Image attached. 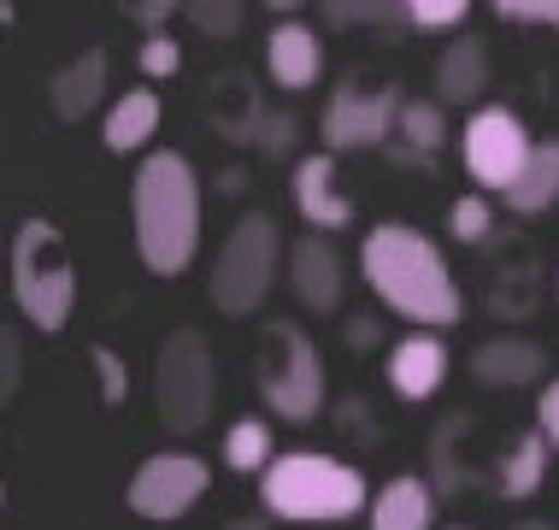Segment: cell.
<instances>
[{
  "label": "cell",
  "mask_w": 559,
  "mask_h": 530,
  "mask_svg": "<svg viewBox=\"0 0 559 530\" xmlns=\"http://www.w3.org/2000/svg\"><path fill=\"white\" fill-rule=\"evenodd\" d=\"M359 271H366L371 295L383 301L389 313H401L406 325L418 330H448L460 325L465 301H460V283L442 260V248L413 231V224H371L366 242H359Z\"/></svg>",
  "instance_id": "cell-1"
},
{
  "label": "cell",
  "mask_w": 559,
  "mask_h": 530,
  "mask_svg": "<svg viewBox=\"0 0 559 530\" xmlns=\"http://www.w3.org/2000/svg\"><path fill=\"white\" fill-rule=\"evenodd\" d=\"M130 224H135V254L154 278H177L201 254V177L189 154L154 148L135 165L130 184Z\"/></svg>",
  "instance_id": "cell-2"
},
{
  "label": "cell",
  "mask_w": 559,
  "mask_h": 530,
  "mask_svg": "<svg viewBox=\"0 0 559 530\" xmlns=\"http://www.w3.org/2000/svg\"><path fill=\"white\" fill-rule=\"evenodd\" d=\"M260 502L271 519H289V525H342L354 519L359 507H371L366 472L359 466L336 460V454H277L260 478Z\"/></svg>",
  "instance_id": "cell-3"
},
{
  "label": "cell",
  "mask_w": 559,
  "mask_h": 530,
  "mask_svg": "<svg viewBox=\"0 0 559 530\" xmlns=\"http://www.w3.org/2000/svg\"><path fill=\"white\" fill-rule=\"evenodd\" d=\"M12 307L36 330H66L78 307V266L53 219H24L12 231Z\"/></svg>",
  "instance_id": "cell-4"
},
{
  "label": "cell",
  "mask_w": 559,
  "mask_h": 530,
  "mask_svg": "<svg viewBox=\"0 0 559 530\" xmlns=\"http://www.w3.org/2000/svg\"><path fill=\"white\" fill-rule=\"evenodd\" d=\"M289 266V248H283V231L271 212H241L230 224V236H224L218 260H213V283H206V295H213L218 313L230 318H248L265 307L271 283H277V271Z\"/></svg>",
  "instance_id": "cell-5"
},
{
  "label": "cell",
  "mask_w": 559,
  "mask_h": 530,
  "mask_svg": "<svg viewBox=\"0 0 559 530\" xmlns=\"http://www.w3.org/2000/svg\"><path fill=\"white\" fill-rule=\"evenodd\" d=\"M260 396L283 424H312L324 413L330 377H324V354L289 318H271L265 342H260Z\"/></svg>",
  "instance_id": "cell-6"
},
{
  "label": "cell",
  "mask_w": 559,
  "mask_h": 530,
  "mask_svg": "<svg viewBox=\"0 0 559 530\" xmlns=\"http://www.w3.org/2000/svg\"><path fill=\"white\" fill-rule=\"evenodd\" d=\"M218 401V366L201 330H171L154 360V413L171 436H194L213 419Z\"/></svg>",
  "instance_id": "cell-7"
},
{
  "label": "cell",
  "mask_w": 559,
  "mask_h": 530,
  "mask_svg": "<svg viewBox=\"0 0 559 530\" xmlns=\"http://www.w3.org/2000/svg\"><path fill=\"white\" fill-rule=\"evenodd\" d=\"M531 154H536V142H531V130H524V118L512 113V106H477V113L465 118L460 160H465V172H472L477 189L507 195L519 184V172L531 165Z\"/></svg>",
  "instance_id": "cell-8"
},
{
  "label": "cell",
  "mask_w": 559,
  "mask_h": 530,
  "mask_svg": "<svg viewBox=\"0 0 559 530\" xmlns=\"http://www.w3.org/2000/svg\"><path fill=\"white\" fill-rule=\"evenodd\" d=\"M213 490V466L189 448H165V454H147L130 478V513L135 519H154V525H171Z\"/></svg>",
  "instance_id": "cell-9"
},
{
  "label": "cell",
  "mask_w": 559,
  "mask_h": 530,
  "mask_svg": "<svg viewBox=\"0 0 559 530\" xmlns=\"http://www.w3.org/2000/svg\"><path fill=\"white\" fill-rule=\"evenodd\" d=\"M401 89H366V83H342L336 95L324 101V118H319V136L330 154H359V148H383L395 136V118H401Z\"/></svg>",
  "instance_id": "cell-10"
},
{
  "label": "cell",
  "mask_w": 559,
  "mask_h": 530,
  "mask_svg": "<svg viewBox=\"0 0 559 530\" xmlns=\"http://www.w3.org/2000/svg\"><path fill=\"white\" fill-rule=\"evenodd\" d=\"M289 195H295V212L307 219V231H347L354 224V201H347L342 177H336V154H300L295 172H289Z\"/></svg>",
  "instance_id": "cell-11"
},
{
  "label": "cell",
  "mask_w": 559,
  "mask_h": 530,
  "mask_svg": "<svg viewBox=\"0 0 559 530\" xmlns=\"http://www.w3.org/2000/svg\"><path fill=\"white\" fill-rule=\"evenodd\" d=\"M283 278H289L295 301L307 313H336L342 307V290H347V271H342V254L336 242L324 231H307L289 248V266H283Z\"/></svg>",
  "instance_id": "cell-12"
},
{
  "label": "cell",
  "mask_w": 559,
  "mask_h": 530,
  "mask_svg": "<svg viewBox=\"0 0 559 530\" xmlns=\"http://www.w3.org/2000/svg\"><path fill=\"white\" fill-rule=\"evenodd\" d=\"M265 71H271V83L289 89V95L312 89L324 78V36L312 24H300V19H283L265 36Z\"/></svg>",
  "instance_id": "cell-13"
},
{
  "label": "cell",
  "mask_w": 559,
  "mask_h": 530,
  "mask_svg": "<svg viewBox=\"0 0 559 530\" xmlns=\"http://www.w3.org/2000/svg\"><path fill=\"white\" fill-rule=\"evenodd\" d=\"M383 377H389V389H395L401 401H430L436 389H442V377H448L442 337H436V330L401 337L395 348H389V360H383Z\"/></svg>",
  "instance_id": "cell-14"
},
{
  "label": "cell",
  "mask_w": 559,
  "mask_h": 530,
  "mask_svg": "<svg viewBox=\"0 0 559 530\" xmlns=\"http://www.w3.org/2000/svg\"><path fill=\"white\" fill-rule=\"evenodd\" d=\"M48 101H53V113L66 118V125H83V118L107 101V54L83 48L71 66H59L53 83H48Z\"/></svg>",
  "instance_id": "cell-15"
},
{
  "label": "cell",
  "mask_w": 559,
  "mask_h": 530,
  "mask_svg": "<svg viewBox=\"0 0 559 530\" xmlns=\"http://www.w3.org/2000/svg\"><path fill=\"white\" fill-rule=\"evenodd\" d=\"M213 130L224 136V142H260V130H265V101H260V89L248 83V71H224V78L213 83Z\"/></svg>",
  "instance_id": "cell-16"
},
{
  "label": "cell",
  "mask_w": 559,
  "mask_h": 530,
  "mask_svg": "<svg viewBox=\"0 0 559 530\" xmlns=\"http://www.w3.org/2000/svg\"><path fill=\"white\" fill-rule=\"evenodd\" d=\"M371 530H436V490L425 478H389L366 507Z\"/></svg>",
  "instance_id": "cell-17"
},
{
  "label": "cell",
  "mask_w": 559,
  "mask_h": 530,
  "mask_svg": "<svg viewBox=\"0 0 559 530\" xmlns=\"http://www.w3.org/2000/svg\"><path fill=\"white\" fill-rule=\"evenodd\" d=\"M542 372H548V354L524 337H495L472 354V377L489 389H524V384H536Z\"/></svg>",
  "instance_id": "cell-18"
},
{
  "label": "cell",
  "mask_w": 559,
  "mask_h": 530,
  "mask_svg": "<svg viewBox=\"0 0 559 530\" xmlns=\"http://www.w3.org/2000/svg\"><path fill=\"white\" fill-rule=\"evenodd\" d=\"M159 118H165V106H159L154 89H124V95L107 106V118H100V142H107L112 154H142L159 136Z\"/></svg>",
  "instance_id": "cell-19"
},
{
  "label": "cell",
  "mask_w": 559,
  "mask_h": 530,
  "mask_svg": "<svg viewBox=\"0 0 559 530\" xmlns=\"http://www.w3.org/2000/svg\"><path fill=\"white\" fill-rule=\"evenodd\" d=\"M489 89V48L477 36H453L448 54L436 59V101L442 106H472Z\"/></svg>",
  "instance_id": "cell-20"
},
{
  "label": "cell",
  "mask_w": 559,
  "mask_h": 530,
  "mask_svg": "<svg viewBox=\"0 0 559 530\" xmlns=\"http://www.w3.org/2000/svg\"><path fill=\"white\" fill-rule=\"evenodd\" d=\"M548 454H554V443H548L542 424L524 431L519 443L501 454V466H495V490H501L507 502H531V495L542 490V478H548Z\"/></svg>",
  "instance_id": "cell-21"
},
{
  "label": "cell",
  "mask_w": 559,
  "mask_h": 530,
  "mask_svg": "<svg viewBox=\"0 0 559 530\" xmlns=\"http://www.w3.org/2000/svg\"><path fill=\"white\" fill-rule=\"evenodd\" d=\"M501 201L519 212V219H536V212L559 207V142H536L531 165L519 172V184H512Z\"/></svg>",
  "instance_id": "cell-22"
},
{
  "label": "cell",
  "mask_w": 559,
  "mask_h": 530,
  "mask_svg": "<svg viewBox=\"0 0 559 530\" xmlns=\"http://www.w3.org/2000/svg\"><path fill=\"white\" fill-rule=\"evenodd\" d=\"M395 136H401V160H430L448 148V113L442 101H401V118H395Z\"/></svg>",
  "instance_id": "cell-23"
},
{
  "label": "cell",
  "mask_w": 559,
  "mask_h": 530,
  "mask_svg": "<svg viewBox=\"0 0 559 530\" xmlns=\"http://www.w3.org/2000/svg\"><path fill=\"white\" fill-rule=\"evenodd\" d=\"M277 460V443H271V424L265 419H236L224 431V466L241 478H265V466Z\"/></svg>",
  "instance_id": "cell-24"
},
{
  "label": "cell",
  "mask_w": 559,
  "mask_h": 530,
  "mask_svg": "<svg viewBox=\"0 0 559 530\" xmlns=\"http://www.w3.org/2000/svg\"><path fill=\"white\" fill-rule=\"evenodd\" d=\"M324 24L336 30H389V24H406L401 0H319Z\"/></svg>",
  "instance_id": "cell-25"
},
{
  "label": "cell",
  "mask_w": 559,
  "mask_h": 530,
  "mask_svg": "<svg viewBox=\"0 0 559 530\" xmlns=\"http://www.w3.org/2000/svg\"><path fill=\"white\" fill-rule=\"evenodd\" d=\"M241 0H183V19L201 30V36H236L241 30Z\"/></svg>",
  "instance_id": "cell-26"
},
{
  "label": "cell",
  "mask_w": 559,
  "mask_h": 530,
  "mask_svg": "<svg viewBox=\"0 0 559 530\" xmlns=\"http://www.w3.org/2000/svg\"><path fill=\"white\" fill-rule=\"evenodd\" d=\"M88 366H95V377H100V401H107V407H124L130 401V366H124V354H118V348L95 342V348H88Z\"/></svg>",
  "instance_id": "cell-27"
},
{
  "label": "cell",
  "mask_w": 559,
  "mask_h": 530,
  "mask_svg": "<svg viewBox=\"0 0 559 530\" xmlns=\"http://www.w3.org/2000/svg\"><path fill=\"white\" fill-rule=\"evenodd\" d=\"M448 231H453V242H465V248H472V242H483L495 231V207L483 201V195H460V201L448 207Z\"/></svg>",
  "instance_id": "cell-28"
},
{
  "label": "cell",
  "mask_w": 559,
  "mask_h": 530,
  "mask_svg": "<svg viewBox=\"0 0 559 530\" xmlns=\"http://www.w3.org/2000/svg\"><path fill=\"white\" fill-rule=\"evenodd\" d=\"M401 12L413 30H453V24H465L472 0H401Z\"/></svg>",
  "instance_id": "cell-29"
},
{
  "label": "cell",
  "mask_w": 559,
  "mask_h": 530,
  "mask_svg": "<svg viewBox=\"0 0 559 530\" xmlns=\"http://www.w3.org/2000/svg\"><path fill=\"white\" fill-rule=\"evenodd\" d=\"M142 71L147 78H177V71H183V48L171 42V30H154V36L142 42Z\"/></svg>",
  "instance_id": "cell-30"
},
{
  "label": "cell",
  "mask_w": 559,
  "mask_h": 530,
  "mask_svg": "<svg viewBox=\"0 0 559 530\" xmlns=\"http://www.w3.org/2000/svg\"><path fill=\"white\" fill-rule=\"evenodd\" d=\"M495 19L507 24H542V30H559V0H489Z\"/></svg>",
  "instance_id": "cell-31"
},
{
  "label": "cell",
  "mask_w": 559,
  "mask_h": 530,
  "mask_svg": "<svg viewBox=\"0 0 559 530\" xmlns=\"http://www.w3.org/2000/svg\"><path fill=\"white\" fill-rule=\"evenodd\" d=\"M0 360H7V377H0V396H19V384H24V342H19V330H7L0 337Z\"/></svg>",
  "instance_id": "cell-32"
},
{
  "label": "cell",
  "mask_w": 559,
  "mask_h": 530,
  "mask_svg": "<svg viewBox=\"0 0 559 530\" xmlns=\"http://www.w3.org/2000/svg\"><path fill=\"white\" fill-rule=\"evenodd\" d=\"M289 142H295V118H289V113H271V118H265V130H260V148H265V160L289 154Z\"/></svg>",
  "instance_id": "cell-33"
},
{
  "label": "cell",
  "mask_w": 559,
  "mask_h": 530,
  "mask_svg": "<svg viewBox=\"0 0 559 530\" xmlns=\"http://www.w3.org/2000/svg\"><path fill=\"white\" fill-rule=\"evenodd\" d=\"M171 12H183V0H135V7H130V19L142 24L147 36H154V30L171 24Z\"/></svg>",
  "instance_id": "cell-34"
},
{
  "label": "cell",
  "mask_w": 559,
  "mask_h": 530,
  "mask_svg": "<svg viewBox=\"0 0 559 530\" xmlns=\"http://www.w3.org/2000/svg\"><path fill=\"white\" fill-rule=\"evenodd\" d=\"M536 424L548 431V443H554V454H559V377L548 389H542V401H536Z\"/></svg>",
  "instance_id": "cell-35"
},
{
  "label": "cell",
  "mask_w": 559,
  "mask_h": 530,
  "mask_svg": "<svg viewBox=\"0 0 559 530\" xmlns=\"http://www.w3.org/2000/svg\"><path fill=\"white\" fill-rule=\"evenodd\" d=\"M347 342H354V348H371V342H377V318H354V325H347Z\"/></svg>",
  "instance_id": "cell-36"
},
{
  "label": "cell",
  "mask_w": 559,
  "mask_h": 530,
  "mask_svg": "<svg viewBox=\"0 0 559 530\" xmlns=\"http://www.w3.org/2000/svg\"><path fill=\"white\" fill-rule=\"evenodd\" d=\"M230 530H271L265 513H248V519H230Z\"/></svg>",
  "instance_id": "cell-37"
},
{
  "label": "cell",
  "mask_w": 559,
  "mask_h": 530,
  "mask_svg": "<svg viewBox=\"0 0 559 530\" xmlns=\"http://www.w3.org/2000/svg\"><path fill=\"white\" fill-rule=\"evenodd\" d=\"M512 530H559V525H548V519H519Z\"/></svg>",
  "instance_id": "cell-38"
},
{
  "label": "cell",
  "mask_w": 559,
  "mask_h": 530,
  "mask_svg": "<svg viewBox=\"0 0 559 530\" xmlns=\"http://www.w3.org/2000/svg\"><path fill=\"white\" fill-rule=\"evenodd\" d=\"M271 12H295V7H307V0H265Z\"/></svg>",
  "instance_id": "cell-39"
},
{
  "label": "cell",
  "mask_w": 559,
  "mask_h": 530,
  "mask_svg": "<svg viewBox=\"0 0 559 530\" xmlns=\"http://www.w3.org/2000/svg\"><path fill=\"white\" fill-rule=\"evenodd\" d=\"M453 530H472V525H453Z\"/></svg>",
  "instance_id": "cell-40"
},
{
  "label": "cell",
  "mask_w": 559,
  "mask_h": 530,
  "mask_svg": "<svg viewBox=\"0 0 559 530\" xmlns=\"http://www.w3.org/2000/svg\"><path fill=\"white\" fill-rule=\"evenodd\" d=\"M554 290H559V283H554Z\"/></svg>",
  "instance_id": "cell-41"
}]
</instances>
